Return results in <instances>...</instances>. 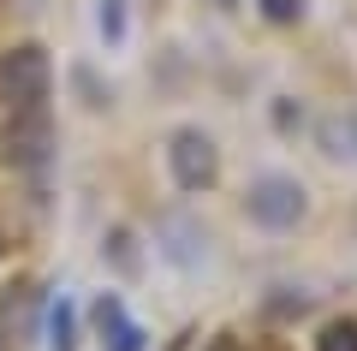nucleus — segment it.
<instances>
[{
	"label": "nucleus",
	"mask_w": 357,
	"mask_h": 351,
	"mask_svg": "<svg viewBox=\"0 0 357 351\" xmlns=\"http://www.w3.org/2000/svg\"><path fill=\"white\" fill-rule=\"evenodd\" d=\"M316 351H357V322H333Z\"/></svg>",
	"instance_id": "423d86ee"
},
{
	"label": "nucleus",
	"mask_w": 357,
	"mask_h": 351,
	"mask_svg": "<svg viewBox=\"0 0 357 351\" xmlns=\"http://www.w3.org/2000/svg\"><path fill=\"white\" fill-rule=\"evenodd\" d=\"M48 54L42 48H18L0 60V101L6 107H42L48 101Z\"/></svg>",
	"instance_id": "f257e3e1"
},
{
	"label": "nucleus",
	"mask_w": 357,
	"mask_h": 351,
	"mask_svg": "<svg viewBox=\"0 0 357 351\" xmlns=\"http://www.w3.org/2000/svg\"><path fill=\"white\" fill-rule=\"evenodd\" d=\"M167 167H173V179L185 191H208L220 179V155H215V143L203 131H178L173 149H167Z\"/></svg>",
	"instance_id": "f03ea898"
},
{
	"label": "nucleus",
	"mask_w": 357,
	"mask_h": 351,
	"mask_svg": "<svg viewBox=\"0 0 357 351\" xmlns=\"http://www.w3.org/2000/svg\"><path fill=\"white\" fill-rule=\"evenodd\" d=\"M250 214L262 226H298L304 221V185H292V179H262L250 191Z\"/></svg>",
	"instance_id": "20e7f679"
},
{
	"label": "nucleus",
	"mask_w": 357,
	"mask_h": 351,
	"mask_svg": "<svg viewBox=\"0 0 357 351\" xmlns=\"http://www.w3.org/2000/svg\"><path fill=\"white\" fill-rule=\"evenodd\" d=\"M321 149H328V155H340V161H345V155H351V161H357V107L351 113H328V119H321Z\"/></svg>",
	"instance_id": "39448f33"
},
{
	"label": "nucleus",
	"mask_w": 357,
	"mask_h": 351,
	"mask_svg": "<svg viewBox=\"0 0 357 351\" xmlns=\"http://www.w3.org/2000/svg\"><path fill=\"white\" fill-rule=\"evenodd\" d=\"M0 155L13 167H36L48 155V119H42V107H13V126L0 131Z\"/></svg>",
	"instance_id": "7ed1b4c3"
}]
</instances>
